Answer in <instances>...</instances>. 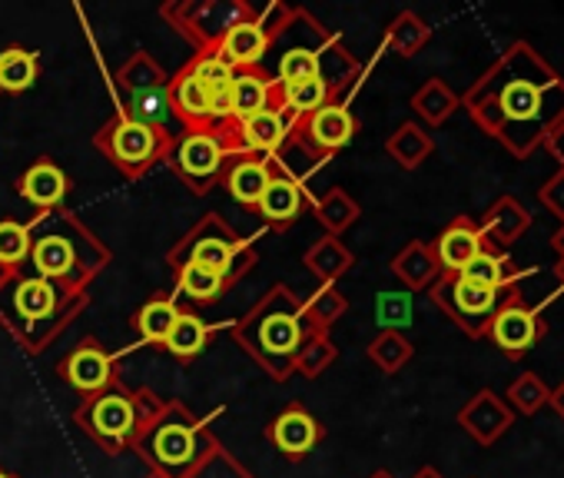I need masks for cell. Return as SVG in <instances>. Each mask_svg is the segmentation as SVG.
Here are the masks:
<instances>
[{
  "label": "cell",
  "mask_w": 564,
  "mask_h": 478,
  "mask_svg": "<svg viewBox=\"0 0 564 478\" xmlns=\"http://www.w3.org/2000/svg\"><path fill=\"white\" fill-rule=\"evenodd\" d=\"M21 193H24V199L37 203V206H57L67 193V180L54 163H37L28 170Z\"/></svg>",
  "instance_id": "16"
},
{
  "label": "cell",
  "mask_w": 564,
  "mask_h": 478,
  "mask_svg": "<svg viewBox=\"0 0 564 478\" xmlns=\"http://www.w3.org/2000/svg\"><path fill=\"white\" fill-rule=\"evenodd\" d=\"M265 100H269V87L259 74H232V87H229L232 117L249 120L265 110Z\"/></svg>",
  "instance_id": "17"
},
{
  "label": "cell",
  "mask_w": 564,
  "mask_h": 478,
  "mask_svg": "<svg viewBox=\"0 0 564 478\" xmlns=\"http://www.w3.org/2000/svg\"><path fill=\"white\" fill-rule=\"evenodd\" d=\"M547 336V319L538 306H528L518 293H511L491 316L485 339H491L508 359L528 356Z\"/></svg>",
  "instance_id": "3"
},
{
  "label": "cell",
  "mask_w": 564,
  "mask_h": 478,
  "mask_svg": "<svg viewBox=\"0 0 564 478\" xmlns=\"http://www.w3.org/2000/svg\"><path fill=\"white\" fill-rule=\"evenodd\" d=\"M534 216L528 213L524 203H518L514 196H498L488 213L481 216L478 229L485 236V247L488 250H498V247H514L518 239L531 229Z\"/></svg>",
  "instance_id": "6"
},
{
  "label": "cell",
  "mask_w": 564,
  "mask_h": 478,
  "mask_svg": "<svg viewBox=\"0 0 564 478\" xmlns=\"http://www.w3.org/2000/svg\"><path fill=\"white\" fill-rule=\"evenodd\" d=\"M429 37H432V28H429L419 14H412V11L399 14L395 24L389 28V47H392L395 54H402V57L419 54V51L429 44Z\"/></svg>",
  "instance_id": "22"
},
{
  "label": "cell",
  "mask_w": 564,
  "mask_h": 478,
  "mask_svg": "<svg viewBox=\"0 0 564 478\" xmlns=\"http://www.w3.org/2000/svg\"><path fill=\"white\" fill-rule=\"evenodd\" d=\"M259 346H265L272 356H290L300 346V326L293 323V316H272L259 329Z\"/></svg>",
  "instance_id": "28"
},
{
  "label": "cell",
  "mask_w": 564,
  "mask_h": 478,
  "mask_svg": "<svg viewBox=\"0 0 564 478\" xmlns=\"http://www.w3.org/2000/svg\"><path fill=\"white\" fill-rule=\"evenodd\" d=\"M412 107H415V113L425 120V123H432V127H442L462 104H458V97H455V90L445 84V80H425L419 90H415V97H412Z\"/></svg>",
  "instance_id": "14"
},
{
  "label": "cell",
  "mask_w": 564,
  "mask_h": 478,
  "mask_svg": "<svg viewBox=\"0 0 564 478\" xmlns=\"http://www.w3.org/2000/svg\"><path fill=\"white\" fill-rule=\"evenodd\" d=\"M269 186V170L265 163H239L229 173V189L239 203H259L262 189Z\"/></svg>",
  "instance_id": "30"
},
{
  "label": "cell",
  "mask_w": 564,
  "mask_h": 478,
  "mask_svg": "<svg viewBox=\"0 0 564 478\" xmlns=\"http://www.w3.org/2000/svg\"><path fill=\"white\" fill-rule=\"evenodd\" d=\"M379 323L386 329H395L399 326H409L412 323V300L409 293H382L379 296Z\"/></svg>",
  "instance_id": "41"
},
{
  "label": "cell",
  "mask_w": 564,
  "mask_h": 478,
  "mask_svg": "<svg viewBox=\"0 0 564 478\" xmlns=\"http://www.w3.org/2000/svg\"><path fill=\"white\" fill-rule=\"evenodd\" d=\"M356 120L346 107H323L310 117V137L319 150H339L352 140Z\"/></svg>",
  "instance_id": "12"
},
{
  "label": "cell",
  "mask_w": 564,
  "mask_h": 478,
  "mask_svg": "<svg viewBox=\"0 0 564 478\" xmlns=\"http://www.w3.org/2000/svg\"><path fill=\"white\" fill-rule=\"evenodd\" d=\"M31 250V232L21 222H0V267H14Z\"/></svg>",
  "instance_id": "39"
},
{
  "label": "cell",
  "mask_w": 564,
  "mask_h": 478,
  "mask_svg": "<svg viewBox=\"0 0 564 478\" xmlns=\"http://www.w3.org/2000/svg\"><path fill=\"white\" fill-rule=\"evenodd\" d=\"M242 133H246V143L256 146V150H272L279 146L282 133H286V127H282V113L279 110H262L249 120H242Z\"/></svg>",
  "instance_id": "27"
},
{
  "label": "cell",
  "mask_w": 564,
  "mask_h": 478,
  "mask_svg": "<svg viewBox=\"0 0 564 478\" xmlns=\"http://www.w3.org/2000/svg\"><path fill=\"white\" fill-rule=\"evenodd\" d=\"M0 478H8V475H4V471H0Z\"/></svg>",
  "instance_id": "52"
},
{
  "label": "cell",
  "mask_w": 564,
  "mask_h": 478,
  "mask_svg": "<svg viewBox=\"0 0 564 478\" xmlns=\"http://www.w3.org/2000/svg\"><path fill=\"white\" fill-rule=\"evenodd\" d=\"M369 359L382 369V372H399L409 359H412V343L395 333V329H386L372 346H369Z\"/></svg>",
  "instance_id": "24"
},
{
  "label": "cell",
  "mask_w": 564,
  "mask_h": 478,
  "mask_svg": "<svg viewBox=\"0 0 564 478\" xmlns=\"http://www.w3.org/2000/svg\"><path fill=\"white\" fill-rule=\"evenodd\" d=\"M173 100H176V107H180V113H183L186 120H203V117H209V94H206V87H203L193 74H186V77L176 80Z\"/></svg>",
  "instance_id": "33"
},
{
  "label": "cell",
  "mask_w": 564,
  "mask_h": 478,
  "mask_svg": "<svg viewBox=\"0 0 564 478\" xmlns=\"http://www.w3.org/2000/svg\"><path fill=\"white\" fill-rule=\"evenodd\" d=\"M551 250L557 253V263H561V260H564V222H561V226L554 229V236H551Z\"/></svg>",
  "instance_id": "48"
},
{
  "label": "cell",
  "mask_w": 564,
  "mask_h": 478,
  "mask_svg": "<svg viewBox=\"0 0 564 478\" xmlns=\"http://www.w3.org/2000/svg\"><path fill=\"white\" fill-rule=\"evenodd\" d=\"M229 257H232V236H203L196 239V247L189 253V263L209 267L216 273L229 270Z\"/></svg>",
  "instance_id": "34"
},
{
  "label": "cell",
  "mask_w": 564,
  "mask_h": 478,
  "mask_svg": "<svg viewBox=\"0 0 564 478\" xmlns=\"http://www.w3.org/2000/svg\"><path fill=\"white\" fill-rule=\"evenodd\" d=\"M372 478H392V475H389V471H376Z\"/></svg>",
  "instance_id": "51"
},
{
  "label": "cell",
  "mask_w": 564,
  "mask_h": 478,
  "mask_svg": "<svg viewBox=\"0 0 564 478\" xmlns=\"http://www.w3.org/2000/svg\"><path fill=\"white\" fill-rule=\"evenodd\" d=\"M541 146L547 150V156L551 160H557V166L564 170V120L557 123V127H551L547 130V137L541 140Z\"/></svg>",
  "instance_id": "46"
},
{
  "label": "cell",
  "mask_w": 564,
  "mask_h": 478,
  "mask_svg": "<svg viewBox=\"0 0 564 478\" xmlns=\"http://www.w3.org/2000/svg\"><path fill=\"white\" fill-rule=\"evenodd\" d=\"M203 343H206V326L196 316H189V313H176L173 329L166 336V346L176 356H196L203 349Z\"/></svg>",
  "instance_id": "31"
},
{
  "label": "cell",
  "mask_w": 564,
  "mask_h": 478,
  "mask_svg": "<svg viewBox=\"0 0 564 478\" xmlns=\"http://www.w3.org/2000/svg\"><path fill=\"white\" fill-rule=\"evenodd\" d=\"M481 250H488L485 236H481L478 222L468 216H455L432 243V253H435V263L442 273H462Z\"/></svg>",
  "instance_id": "5"
},
{
  "label": "cell",
  "mask_w": 564,
  "mask_h": 478,
  "mask_svg": "<svg viewBox=\"0 0 564 478\" xmlns=\"http://www.w3.org/2000/svg\"><path fill=\"white\" fill-rule=\"evenodd\" d=\"M389 153L399 160V166H405V170H415L422 160H429V153L435 150V143H432V137L422 130V127H415V123H402L392 137H389Z\"/></svg>",
  "instance_id": "18"
},
{
  "label": "cell",
  "mask_w": 564,
  "mask_h": 478,
  "mask_svg": "<svg viewBox=\"0 0 564 478\" xmlns=\"http://www.w3.org/2000/svg\"><path fill=\"white\" fill-rule=\"evenodd\" d=\"M259 213L272 222H286L300 213V186L293 180H269L259 196Z\"/></svg>",
  "instance_id": "20"
},
{
  "label": "cell",
  "mask_w": 564,
  "mask_h": 478,
  "mask_svg": "<svg viewBox=\"0 0 564 478\" xmlns=\"http://www.w3.org/2000/svg\"><path fill=\"white\" fill-rule=\"evenodd\" d=\"M356 216H359V206H356L343 189H333V193L319 203V219H323L329 229H336V232L346 229Z\"/></svg>",
  "instance_id": "40"
},
{
  "label": "cell",
  "mask_w": 564,
  "mask_h": 478,
  "mask_svg": "<svg viewBox=\"0 0 564 478\" xmlns=\"http://www.w3.org/2000/svg\"><path fill=\"white\" fill-rule=\"evenodd\" d=\"M333 356H336V349H333L326 339H313V343H310V352L300 356V369H303L306 376H316V372H323V366L333 362Z\"/></svg>",
  "instance_id": "44"
},
{
  "label": "cell",
  "mask_w": 564,
  "mask_h": 478,
  "mask_svg": "<svg viewBox=\"0 0 564 478\" xmlns=\"http://www.w3.org/2000/svg\"><path fill=\"white\" fill-rule=\"evenodd\" d=\"M392 270H395V276L409 286V290H429L438 276H442V270H438V263H435V253H432V247L429 243H409L399 257H395V263H392Z\"/></svg>",
  "instance_id": "9"
},
{
  "label": "cell",
  "mask_w": 564,
  "mask_h": 478,
  "mask_svg": "<svg viewBox=\"0 0 564 478\" xmlns=\"http://www.w3.org/2000/svg\"><path fill=\"white\" fill-rule=\"evenodd\" d=\"M87 422H90V432H97L107 442H117L133 425V405L123 395H100L94 409L87 412Z\"/></svg>",
  "instance_id": "13"
},
{
  "label": "cell",
  "mask_w": 564,
  "mask_h": 478,
  "mask_svg": "<svg viewBox=\"0 0 564 478\" xmlns=\"http://www.w3.org/2000/svg\"><path fill=\"white\" fill-rule=\"evenodd\" d=\"M265 51V31L252 21H239L226 31V41H223V61L226 64H256Z\"/></svg>",
  "instance_id": "15"
},
{
  "label": "cell",
  "mask_w": 564,
  "mask_h": 478,
  "mask_svg": "<svg viewBox=\"0 0 564 478\" xmlns=\"http://www.w3.org/2000/svg\"><path fill=\"white\" fill-rule=\"evenodd\" d=\"M64 372H67V379H70L77 389L94 392V389H100V385L110 379V359H107L104 352H97V349H80V352H74V356L67 359Z\"/></svg>",
  "instance_id": "19"
},
{
  "label": "cell",
  "mask_w": 564,
  "mask_h": 478,
  "mask_svg": "<svg viewBox=\"0 0 564 478\" xmlns=\"http://www.w3.org/2000/svg\"><path fill=\"white\" fill-rule=\"evenodd\" d=\"M272 438H275V445L286 455H306L316 445V438H319V425L303 409H290V412H282L275 419Z\"/></svg>",
  "instance_id": "10"
},
{
  "label": "cell",
  "mask_w": 564,
  "mask_h": 478,
  "mask_svg": "<svg viewBox=\"0 0 564 478\" xmlns=\"http://www.w3.org/2000/svg\"><path fill=\"white\" fill-rule=\"evenodd\" d=\"M458 104L481 133L514 160H528L564 120V77L528 41H514Z\"/></svg>",
  "instance_id": "1"
},
{
  "label": "cell",
  "mask_w": 564,
  "mask_h": 478,
  "mask_svg": "<svg viewBox=\"0 0 564 478\" xmlns=\"http://www.w3.org/2000/svg\"><path fill=\"white\" fill-rule=\"evenodd\" d=\"M107 133H110V156H113L120 166H127L130 173H133V170L140 173V170L150 163V156L156 153V130L147 127V123L123 120V123H117V127L107 130Z\"/></svg>",
  "instance_id": "8"
},
{
  "label": "cell",
  "mask_w": 564,
  "mask_h": 478,
  "mask_svg": "<svg viewBox=\"0 0 564 478\" xmlns=\"http://www.w3.org/2000/svg\"><path fill=\"white\" fill-rule=\"evenodd\" d=\"M554 276H557V283H561V290H564V260L554 267Z\"/></svg>",
  "instance_id": "50"
},
{
  "label": "cell",
  "mask_w": 564,
  "mask_h": 478,
  "mask_svg": "<svg viewBox=\"0 0 564 478\" xmlns=\"http://www.w3.org/2000/svg\"><path fill=\"white\" fill-rule=\"evenodd\" d=\"M57 303V290L47 280H24L18 286V309L24 319H44L54 313Z\"/></svg>",
  "instance_id": "25"
},
{
  "label": "cell",
  "mask_w": 564,
  "mask_h": 478,
  "mask_svg": "<svg viewBox=\"0 0 564 478\" xmlns=\"http://www.w3.org/2000/svg\"><path fill=\"white\" fill-rule=\"evenodd\" d=\"M34 263L44 276H67L74 267V250L61 236H44L34 247Z\"/></svg>",
  "instance_id": "26"
},
{
  "label": "cell",
  "mask_w": 564,
  "mask_h": 478,
  "mask_svg": "<svg viewBox=\"0 0 564 478\" xmlns=\"http://www.w3.org/2000/svg\"><path fill=\"white\" fill-rule=\"evenodd\" d=\"M173 319H176L173 303L156 300V303H150V306L140 313L137 326H140L143 339H150V343H166V336H170V329H173Z\"/></svg>",
  "instance_id": "37"
},
{
  "label": "cell",
  "mask_w": 564,
  "mask_h": 478,
  "mask_svg": "<svg viewBox=\"0 0 564 478\" xmlns=\"http://www.w3.org/2000/svg\"><path fill=\"white\" fill-rule=\"evenodd\" d=\"M180 286L193 300H209V296H216L223 290V273H216L209 267H199V263H186L183 273H180Z\"/></svg>",
  "instance_id": "36"
},
{
  "label": "cell",
  "mask_w": 564,
  "mask_h": 478,
  "mask_svg": "<svg viewBox=\"0 0 564 478\" xmlns=\"http://www.w3.org/2000/svg\"><path fill=\"white\" fill-rule=\"evenodd\" d=\"M458 425L478 442V445H495L511 425H514V412L508 409V402L501 395H495L491 389H481L468 399V405L458 412Z\"/></svg>",
  "instance_id": "4"
},
{
  "label": "cell",
  "mask_w": 564,
  "mask_h": 478,
  "mask_svg": "<svg viewBox=\"0 0 564 478\" xmlns=\"http://www.w3.org/2000/svg\"><path fill=\"white\" fill-rule=\"evenodd\" d=\"M34 80H37V61H34V54L18 51V47L0 54V87L18 94V90H28Z\"/></svg>",
  "instance_id": "23"
},
{
  "label": "cell",
  "mask_w": 564,
  "mask_h": 478,
  "mask_svg": "<svg viewBox=\"0 0 564 478\" xmlns=\"http://www.w3.org/2000/svg\"><path fill=\"white\" fill-rule=\"evenodd\" d=\"M326 97H329V84L323 77L316 80H306V84H293V87H282V100H286L290 110L296 113H316L326 107Z\"/></svg>",
  "instance_id": "32"
},
{
  "label": "cell",
  "mask_w": 564,
  "mask_h": 478,
  "mask_svg": "<svg viewBox=\"0 0 564 478\" xmlns=\"http://www.w3.org/2000/svg\"><path fill=\"white\" fill-rule=\"evenodd\" d=\"M343 309H346V300H343L339 293H333V290H326V293L313 303V313H316V319H323V323L339 319Z\"/></svg>",
  "instance_id": "45"
},
{
  "label": "cell",
  "mask_w": 564,
  "mask_h": 478,
  "mask_svg": "<svg viewBox=\"0 0 564 478\" xmlns=\"http://www.w3.org/2000/svg\"><path fill=\"white\" fill-rule=\"evenodd\" d=\"M323 74V64L313 51H290L279 64V77H282V87H293V84H306V80H316Z\"/></svg>",
  "instance_id": "35"
},
{
  "label": "cell",
  "mask_w": 564,
  "mask_h": 478,
  "mask_svg": "<svg viewBox=\"0 0 564 478\" xmlns=\"http://www.w3.org/2000/svg\"><path fill=\"white\" fill-rule=\"evenodd\" d=\"M538 203H541L551 216H557V219L564 222V170H557V173L538 189Z\"/></svg>",
  "instance_id": "43"
},
{
  "label": "cell",
  "mask_w": 564,
  "mask_h": 478,
  "mask_svg": "<svg viewBox=\"0 0 564 478\" xmlns=\"http://www.w3.org/2000/svg\"><path fill=\"white\" fill-rule=\"evenodd\" d=\"M153 452H156V458L163 461V465H183V461H189V455H193V435L183 428V425H166V428H160L156 432V438H153Z\"/></svg>",
  "instance_id": "29"
},
{
  "label": "cell",
  "mask_w": 564,
  "mask_h": 478,
  "mask_svg": "<svg viewBox=\"0 0 564 478\" xmlns=\"http://www.w3.org/2000/svg\"><path fill=\"white\" fill-rule=\"evenodd\" d=\"M163 113H166V94L163 90H137V97H133V107H130V120H137V123H153V120H163Z\"/></svg>",
  "instance_id": "42"
},
{
  "label": "cell",
  "mask_w": 564,
  "mask_h": 478,
  "mask_svg": "<svg viewBox=\"0 0 564 478\" xmlns=\"http://www.w3.org/2000/svg\"><path fill=\"white\" fill-rule=\"evenodd\" d=\"M547 399H551V389L541 382L538 372H521V376L508 385V395H505L508 409L518 412V415H534V412H541V409L547 405Z\"/></svg>",
  "instance_id": "21"
},
{
  "label": "cell",
  "mask_w": 564,
  "mask_h": 478,
  "mask_svg": "<svg viewBox=\"0 0 564 478\" xmlns=\"http://www.w3.org/2000/svg\"><path fill=\"white\" fill-rule=\"evenodd\" d=\"M538 270H521L508 253L501 250H481L458 276L485 286V290H495V293H514V283L524 280V276H534Z\"/></svg>",
  "instance_id": "7"
},
{
  "label": "cell",
  "mask_w": 564,
  "mask_h": 478,
  "mask_svg": "<svg viewBox=\"0 0 564 478\" xmlns=\"http://www.w3.org/2000/svg\"><path fill=\"white\" fill-rule=\"evenodd\" d=\"M432 303L471 339H485V329L495 316V309L511 296V293H495L485 290L458 273H442L432 286H429Z\"/></svg>",
  "instance_id": "2"
},
{
  "label": "cell",
  "mask_w": 564,
  "mask_h": 478,
  "mask_svg": "<svg viewBox=\"0 0 564 478\" xmlns=\"http://www.w3.org/2000/svg\"><path fill=\"white\" fill-rule=\"evenodd\" d=\"M176 163L186 176L193 180H206L219 170L223 163V146L209 137V133H193L180 143V153H176Z\"/></svg>",
  "instance_id": "11"
},
{
  "label": "cell",
  "mask_w": 564,
  "mask_h": 478,
  "mask_svg": "<svg viewBox=\"0 0 564 478\" xmlns=\"http://www.w3.org/2000/svg\"><path fill=\"white\" fill-rule=\"evenodd\" d=\"M547 405H551V409L557 412V419L564 422V379H561V382L551 389V399H547Z\"/></svg>",
  "instance_id": "47"
},
{
  "label": "cell",
  "mask_w": 564,
  "mask_h": 478,
  "mask_svg": "<svg viewBox=\"0 0 564 478\" xmlns=\"http://www.w3.org/2000/svg\"><path fill=\"white\" fill-rule=\"evenodd\" d=\"M310 267H313L319 276L333 280V276H339V273H346V270L352 267V257L336 243V239H323V243L310 253Z\"/></svg>",
  "instance_id": "38"
},
{
  "label": "cell",
  "mask_w": 564,
  "mask_h": 478,
  "mask_svg": "<svg viewBox=\"0 0 564 478\" xmlns=\"http://www.w3.org/2000/svg\"><path fill=\"white\" fill-rule=\"evenodd\" d=\"M415 478H442V471H435V468H429V465H425Z\"/></svg>",
  "instance_id": "49"
}]
</instances>
